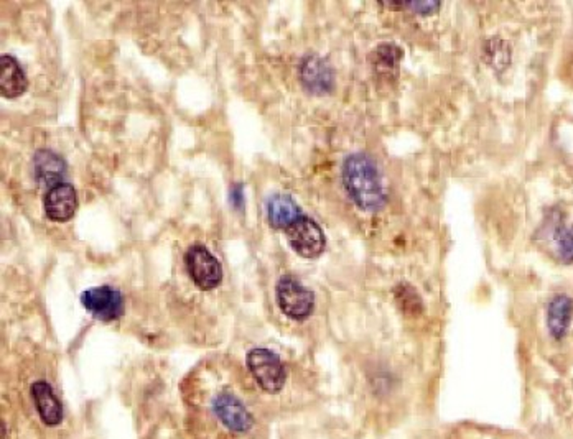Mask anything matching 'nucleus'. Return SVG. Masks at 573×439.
Listing matches in <instances>:
<instances>
[{
	"label": "nucleus",
	"mask_w": 573,
	"mask_h": 439,
	"mask_svg": "<svg viewBox=\"0 0 573 439\" xmlns=\"http://www.w3.org/2000/svg\"><path fill=\"white\" fill-rule=\"evenodd\" d=\"M344 190L363 211H379L386 204V192L378 165L366 153H353L344 160Z\"/></svg>",
	"instance_id": "1"
},
{
	"label": "nucleus",
	"mask_w": 573,
	"mask_h": 439,
	"mask_svg": "<svg viewBox=\"0 0 573 439\" xmlns=\"http://www.w3.org/2000/svg\"><path fill=\"white\" fill-rule=\"evenodd\" d=\"M247 367L254 380L267 394H279L286 380V372L280 357L272 350L257 348L247 354Z\"/></svg>",
	"instance_id": "2"
},
{
	"label": "nucleus",
	"mask_w": 573,
	"mask_h": 439,
	"mask_svg": "<svg viewBox=\"0 0 573 439\" xmlns=\"http://www.w3.org/2000/svg\"><path fill=\"white\" fill-rule=\"evenodd\" d=\"M276 293L279 308L286 317L294 321H303L311 315L315 306V294L305 285L298 282L295 277L284 275L277 283Z\"/></svg>",
	"instance_id": "3"
},
{
	"label": "nucleus",
	"mask_w": 573,
	"mask_h": 439,
	"mask_svg": "<svg viewBox=\"0 0 573 439\" xmlns=\"http://www.w3.org/2000/svg\"><path fill=\"white\" fill-rule=\"evenodd\" d=\"M184 265L190 278L203 292L219 286L223 280V269L219 260L205 246H192L184 254Z\"/></svg>",
	"instance_id": "4"
},
{
	"label": "nucleus",
	"mask_w": 573,
	"mask_h": 439,
	"mask_svg": "<svg viewBox=\"0 0 573 439\" xmlns=\"http://www.w3.org/2000/svg\"><path fill=\"white\" fill-rule=\"evenodd\" d=\"M82 308L96 319L109 323L124 315V296L113 286H92L81 294Z\"/></svg>",
	"instance_id": "5"
},
{
	"label": "nucleus",
	"mask_w": 573,
	"mask_h": 439,
	"mask_svg": "<svg viewBox=\"0 0 573 439\" xmlns=\"http://www.w3.org/2000/svg\"><path fill=\"white\" fill-rule=\"evenodd\" d=\"M286 236L290 247L305 259L318 257L326 246L320 225L305 215L300 216L297 221L286 229Z\"/></svg>",
	"instance_id": "6"
},
{
	"label": "nucleus",
	"mask_w": 573,
	"mask_h": 439,
	"mask_svg": "<svg viewBox=\"0 0 573 439\" xmlns=\"http://www.w3.org/2000/svg\"><path fill=\"white\" fill-rule=\"evenodd\" d=\"M45 213L55 223H67L78 209V194L69 183H58L45 196Z\"/></svg>",
	"instance_id": "7"
},
{
	"label": "nucleus",
	"mask_w": 573,
	"mask_h": 439,
	"mask_svg": "<svg viewBox=\"0 0 573 439\" xmlns=\"http://www.w3.org/2000/svg\"><path fill=\"white\" fill-rule=\"evenodd\" d=\"M215 413L221 423L236 433H246L253 428V415L242 405L241 400L234 395L221 394L215 400Z\"/></svg>",
	"instance_id": "8"
},
{
	"label": "nucleus",
	"mask_w": 573,
	"mask_h": 439,
	"mask_svg": "<svg viewBox=\"0 0 573 439\" xmlns=\"http://www.w3.org/2000/svg\"><path fill=\"white\" fill-rule=\"evenodd\" d=\"M300 79L303 86L313 94H326L333 90L334 74L323 58L310 55L300 65Z\"/></svg>",
	"instance_id": "9"
},
{
	"label": "nucleus",
	"mask_w": 573,
	"mask_h": 439,
	"mask_svg": "<svg viewBox=\"0 0 573 439\" xmlns=\"http://www.w3.org/2000/svg\"><path fill=\"white\" fill-rule=\"evenodd\" d=\"M32 396L38 415L46 427H58L63 419V406L59 404L57 395L53 392L51 385L45 380H38L32 385Z\"/></svg>",
	"instance_id": "10"
},
{
	"label": "nucleus",
	"mask_w": 573,
	"mask_h": 439,
	"mask_svg": "<svg viewBox=\"0 0 573 439\" xmlns=\"http://www.w3.org/2000/svg\"><path fill=\"white\" fill-rule=\"evenodd\" d=\"M28 88V79L23 71L20 63L11 57L4 55L0 58V90L4 98L15 99L22 96Z\"/></svg>",
	"instance_id": "11"
},
{
	"label": "nucleus",
	"mask_w": 573,
	"mask_h": 439,
	"mask_svg": "<svg viewBox=\"0 0 573 439\" xmlns=\"http://www.w3.org/2000/svg\"><path fill=\"white\" fill-rule=\"evenodd\" d=\"M303 215L292 196L288 194H274L267 201V219L277 231H284Z\"/></svg>",
	"instance_id": "12"
},
{
	"label": "nucleus",
	"mask_w": 573,
	"mask_h": 439,
	"mask_svg": "<svg viewBox=\"0 0 573 439\" xmlns=\"http://www.w3.org/2000/svg\"><path fill=\"white\" fill-rule=\"evenodd\" d=\"M34 165L36 180L50 188L58 183H63L61 180L67 175V163L51 150L36 152L34 157Z\"/></svg>",
	"instance_id": "13"
},
{
	"label": "nucleus",
	"mask_w": 573,
	"mask_h": 439,
	"mask_svg": "<svg viewBox=\"0 0 573 439\" xmlns=\"http://www.w3.org/2000/svg\"><path fill=\"white\" fill-rule=\"evenodd\" d=\"M572 300L565 294H557L549 304V313H547V325H549L553 338L562 339L567 334V329L572 321Z\"/></svg>",
	"instance_id": "14"
},
{
	"label": "nucleus",
	"mask_w": 573,
	"mask_h": 439,
	"mask_svg": "<svg viewBox=\"0 0 573 439\" xmlns=\"http://www.w3.org/2000/svg\"><path fill=\"white\" fill-rule=\"evenodd\" d=\"M401 58L402 50L399 46L392 45V43H382L373 51L371 63H373V67L381 76H392L394 73H397Z\"/></svg>",
	"instance_id": "15"
},
{
	"label": "nucleus",
	"mask_w": 573,
	"mask_h": 439,
	"mask_svg": "<svg viewBox=\"0 0 573 439\" xmlns=\"http://www.w3.org/2000/svg\"><path fill=\"white\" fill-rule=\"evenodd\" d=\"M396 298L397 302L402 306V310L409 315H417L420 310H422V300L420 296L417 294V292L413 290L412 286L409 285H399L396 288Z\"/></svg>",
	"instance_id": "16"
},
{
	"label": "nucleus",
	"mask_w": 573,
	"mask_h": 439,
	"mask_svg": "<svg viewBox=\"0 0 573 439\" xmlns=\"http://www.w3.org/2000/svg\"><path fill=\"white\" fill-rule=\"evenodd\" d=\"M555 242L559 247V254L563 260H573V227H562L555 234Z\"/></svg>",
	"instance_id": "17"
},
{
	"label": "nucleus",
	"mask_w": 573,
	"mask_h": 439,
	"mask_svg": "<svg viewBox=\"0 0 573 439\" xmlns=\"http://www.w3.org/2000/svg\"><path fill=\"white\" fill-rule=\"evenodd\" d=\"M404 7L412 9L415 13L428 15V13H434L436 9H440V4L438 2H412V4H404Z\"/></svg>",
	"instance_id": "18"
}]
</instances>
